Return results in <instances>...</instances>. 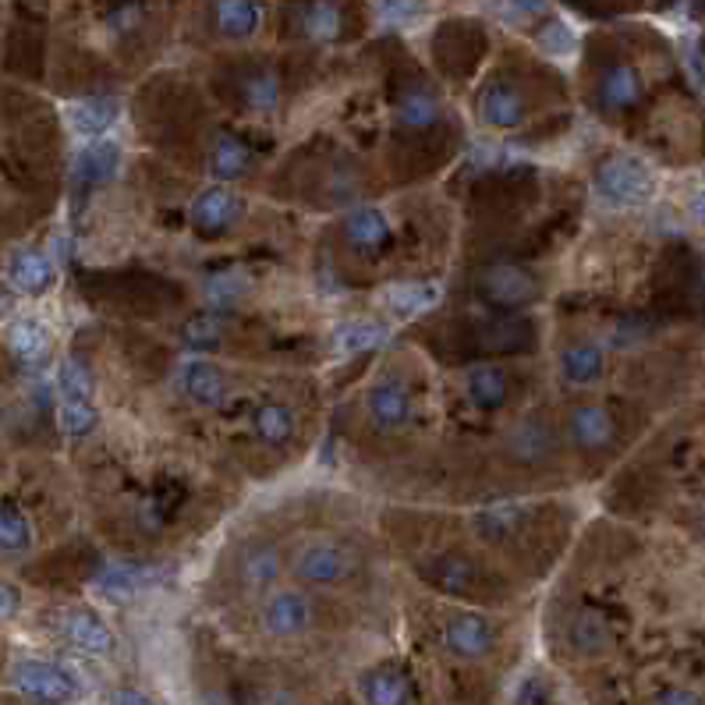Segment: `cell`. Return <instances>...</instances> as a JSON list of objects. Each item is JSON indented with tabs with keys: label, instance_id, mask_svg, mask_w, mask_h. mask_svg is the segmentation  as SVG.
<instances>
[{
	"label": "cell",
	"instance_id": "cell-1",
	"mask_svg": "<svg viewBox=\"0 0 705 705\" xmlns=\"http://www.w3.org/2000/svg\"><path fill=\"white\" fill-rule=\"evenodd\" d=\"M476 295L493 312H517L543 298V280L522 263H490L476 274Z\"/></svg>",
	"mask_w": 705,
	"mask_h": 705
},
{
	"label": "cell",
	"instance_id": "cell-2",
	"mask_svg": "<svg viewBox=\"0 0 705 705\" xmlns=\"http://www.w3.org/2000/svg\"><path fill=\"white\" fill-rule=\"evenodd\" d=\"M355 567H359L355 553L333 540H309L295 553V578L301 585H316V589L348 581L355 575Z\"/></svg>",
	"mask_w": 705,
	"mask_h": 705
},
{
	"label": "cell",
	"instance_id": "cell-3",
	"mask_svg": "<svg viewBox=\"0 0 705 705\" xmlns=\"http://www.w3.org/2000/svg\"><path fill=\"white\" fill-rule=\"evenodd\" d=\"M11 684L40 705H68L78 698V681L64 666L46 660H19L11 666Z\"/></svg>",
	"mask_w": 705,
	"mask_h": 705
},
{
	"label": "cell",
	"instance_id": "cell-4",
	"mask_svg": "<svg viewBox=\"0 0 705 705\" xmlns=\"http://www.w3.org/2000/svg\"><path fill=\"white\" fill-rule=\"evenodd\" d=\"M596 192L610 206H642L652 195V171L634 157H610L596 171Z\"/></svg>",
	"mask_w": 705,
	"mask_h": 705
},
{
	"label": "cell",
	"instance_id": "cell-5",
	"mask_svg": "<svg viewBox=\"0 0 705 705\" xmlns=\"http://www.w3.org/2000/svg\"><path fill=\"white\" fill-rule=\"evenodd\" d=\"M553 450H557V429L546 415H522L517 423L503 432V455H508L514 464H543L553 458Z\"/></svg>",
	"mask_w": 705,
	"mask_h": 705
},
{
	"label": "cell",
	"instance_id": "cell-6",
	"mask_svg": "<svg viewBox=\"0 0 705 705\" xmlns=\"http://www.w3.org/2000/svg\"><path fill=\"white\" fill-rule=\"evenodd\" d=\"M312 599L298 589H270L259 607V624L274 638H295L312 628Z\"/></svg>",
	"mask_w": 705,
	"mask_h": 705
},
{
	"label": "cell",
	"instance_id": "cell-7",
	"mask_svg": "<svg viewBox=\"0 0 705 705\" xmlns=\"http://www.w3.org/2000/svg\"><path fill=\"white\" fill-rule=\"evenodd\" d=\"M365 418L376 432H400L412 423V394L405 387V380L387 376L368 387L365 394Z\"/></svg>",
	"mask_w": 705,
	"mask_h": 705
},
{
	"label": "cell",
	"instance_id": "cell-8",
	"mask_svg": "<svg viewBox=\"0 0 705 705\" xmlns=\"http://www.w3.org/2000/svg\"><path fill=\"white\" fill-rule=\"evenodd\" d=\"M280 570H284V557L277 543L270 540H248L238 557H234V581H238V589L245 592H270L280 581Z\"/></svg>",
	"mask_w": 705,
	"mask_h": 705
},
{
	"label": "cell",
	"instance_id": "cell-9",
	"mask_svg": "<svg viewBox=\"0 0 705 705\" xmlns=\"http://www.w3.org/2000/svg\"><path fill=\"white\" fill-rule=\"evenodd\" d=\"M245 216V199L238 192L224 189V184H213V189L199 192L195 203L189 210V221L199 234L216 238V234H227L234 224Z\"/></svg>",
	"mask_w": 705,
	"mask_h": 705
},
{
	"label": "cell",
	"instance_id": "cell-10",
	"mask_svg": "<svg viewBox=\"0 0 705 705\" xmlns=\"http://www.w3.org/2000/svg\"><path fill=\"white\" fill-rule=\"evenodd\" d=\"M567 440L585 455H599L617 444V418L602 405H575L567 412Z\"/></svg>",
	"mask_w": 705,
	"mask_h": 705
},
{
	"label": "cell",
	"instance_id": "cell-11",
	"mask_svg": "<svg viewBox=\"0 0 705 705\" xmlns=\"http://www.w3.org/2000/svg\"><path fill=\"white\" fill-rule=\"evenodd\" d=\"M479 117H482V125H490L496 131H511L517 125H525L528 99H525L522 86H514L508 78H493L479 96Z\"/></svg>",
	"mask_w": 705,
	"mask_h": 705
},
{
	"label": "cell",
	"instance_id": "cell-12",
	"mask_svg": "<svg viewBox=\"0 0 705 705\" xmlns=\"http://www.w3.org/2000/svg\"><path fill=\"white\" fill-rule=\"evenodd\" d=\"M444 645L458 660H482L496 649V628L482 613H458L447 620Z\"/></svg>",
	"mask_w": 705,
	"mask_h": 705
},
{
	"label": "cell",
	"instance_id": "cell-13",
	"mask_svg": "<svg viewBox=\"0 0 705 705\" xmlns=\"http://www.w3.org/2000/svg\"><path fill=\"white\" fill-rule=\"evenodd\" d=\"M423 578L447 596H472L482 585V567L464 553H436L423 564Z\"/></svg>",
	"mask_w": 705,
	"mask_h": 705
},
{
	"label": "cell",
	"instance_id": "cell-14",
	"mask_svg": "<svg viewBox=\"0 0 705 705\" xmlns=\"http://www.w3.org/2000/svg\"><path fill=\"white\" fill-rule=\"evenodd\" d=\"M61 631L75 649L89 652V656H110L114 652V631L104 624V617H96L93 610H82V607L64 610Z\"/></svg>",
	"mask_w": 705,
	"mask_h": 705
},
{
	"label": "cell",
	"instance_id": "cell-15",
	"mask_svg": "<svg viewBox=\"0 0 705 705\" xmlns=\"http://www.w3.org/2000/svg\"><path fill=\"white\" fill-rule=\"evenodd\" d=\"M181 391L199 408H221L227 400V376L213 362L192 359L181 365Z\"/></svg>",
	"mask_w": 705,
	"mask_h": 705
},
{
	"label": "cell",
	"instance_id": "cell-16",
	"mask_svg": "<svg viewBox=\"0 0 705 705\" xmlns=\"http://www.w3.org/2000/svg\"><path fill=\"white\" fill-rule=\"evenodd\" d=\"M344 242L362 252V256H373L383 245L391 242V216L380 206H359L344 216Z\"/></svg>",
	"mask_w": 705,
	"mask_h": 705
},
{
	"label": "cell",
	"instance_id": "cell-17",
	"mask_svg": "<svg viewBox=\"0 0 705 705\" xmlns=\"http://www.w3.org/2000/svg\"><path fill=\"white\" fill-rule=\"evenodd\" d=\"M464 397L468 405L479 412H500L511 397V380L500 365H490V362L472 365L464 376Z\"/></svg>",
	"mask_w": 705,
	"mask_h": 705
},
{
	"label": "cell",
	"instance_id": "cell-18",
	"mask_svg": "<svg viewBox=\"0 0 705 705\" xmlns=\"http://www.w3.org/2000/svg\"><path fill=\"white\" fill-rule=\"evenodd\" d=\"M528 517H532V511L525 508V503L503 500V503H490V508L476 511L472 514V525H476V532L482 535V540L503 543V540H514V535H522Z\"/></svg>",
	"mask_w": 705,
	"mask_h": 705
},
{
	"label": "cell",
	"instance_id": "cell-19",
	"mask_svg": "<svg viewBox=\"0 0 705 705\" xmlns=\"http://www.w3.org/2000/svg\"><path fill=\"white\" fill-rule=\"evenodd\" d=\"M8 280L22 295H43L54 284V263L40 248H19L8 259Z\"/></svg>",
	"mask_w": 705,
	"mask_h": 705
},
{
	"label": "cell",
	"instance_id": "cell-20",
	"mask_svg": "<svg viewBox=\"0 0 705 705\" xmlns=\"http://www.w3.org/2000/svg\"><path fill=\"white\" fill-rule=\"evenodd\" d=\"M607 373V355L592 341H575L560 348V376L570 387H592Z\"/></svg>",
	"mask_w": 705,
	"mask_h": 705
},
{
	"label": "cell",
	"instance_id": "cell-21",
	"mask_svg": "<svg viewBox=\"0 0 705 705\" xmlns=\"http://www.w3.org/2000/svg\"><path fill=\"white\" fill-rule=\"evenodd\" d=\"M440 121V99L426 86H408L394 104V128L397 131H426Z\"/></svg>",
	"mask_w": 705,
	"mask_h": 705
},
{
	"label": "cell",
	"instance_id": "cell-22",
	"mask_svg": "<svg viewBox=\"0 0 705 705\" xmlns=\"http://www.w3.org/2000/svg\"><path fill=\"white\" fill-rule=\"evenodd\" d=\"M206 167L216 181H238L252 167V149L238 136H231V131H216L206 153Z\"/></svg>",
	"mask_w": 705,
	"mask_h": 705
},
{
	"label": "cell",
	"instance_id": "cell-23",
	"mask_svg": "<svg viewBox=\"0 0 705 705\" xmlns=\"http://www.w3.org/2000/svg\"><path fill=\"white\" fill-rule=\"evenodd\" d=\"M596 96L607 110H617V114L631 110L638 99H642V78H638L631 64H610V68L599 75Z\"/></svg>",
	"mask_w": 705,
	"mask_h": 705
},
{
	"label": "cell",
	"instance_id": "cell-24",
	"mask_svg": "<svg viewBox=\"0 0 705 705\" xmlns=\"http://www.w3.org/2000/svg\"><path fill=\"white\" fill-rule=\"evenodd\" d=\"M117 99L114 96H89V99H75V104L68 107V125L75 136L82 139H99L104 131L117 121Z\"/></svg>",
	"mask_w": 705,
	"mask_h": 705
},
{
	"label": "cell",
	"instance_id": "cell-25",
	"mask_svg": "<svg viewBox=\"0 0 705 705\" xmlns=\"http://www.w3.org/2000/svg\"><path fill=\"white\" fill-rule=\"evenodd\" d=\"M383 338H387V327H383L380 319H344V323L330 333V348H333V355L351 359V355H365V351L380 348Z\"/></svg>",
	"mask_w": 705,
	"mask_h": 705
},
{
	"label": "cell",
	"instance_id": "cell-26",
	"mask_svg": "<svg viewBox=\"0 0 705 705\" xmlns=\"http://www.w3.org/2000/svg\"><path fill=\"white\" fill-rule=\"evenodd\" d=\"M365 705H412V684L397 666H373L359 681Z\"/></svg>",
	"mask_w": 705,
	"mask_h": 705
},
{
	"label": "cell",
	"instance_id": "cell-27",
	"mask_svg": "<svg viewBox=\"0 0 705 705\" xmlns=\"http://www.w3.org/2000/svg\"><path fill=\"white\" fill-rule=\"evenodd\" d=\"M532 344V327L517 323V319H493L476 330V348L482 355H514Z\"/></svg>",
	"mask_w": 705,
	"mask_h": 705
},
{
	"label": "cell",
	"instance_id": "cell-28",
	"mask_svg": "<svg viewBox=\"0 0 705 705\" xmlns=\"http://www.w3.org/2000/svg\"><path fill=\"white\" fill-rule=\"evenodd\" d=\"M153 581H157V570L153 567H142V564H107L96 575V589L121 602V599H131L136 592L149 589Z\"/></svg>",
	"mask_w": 705,
	"mask_h": 705
},
{
	"label": "cell",
	"instance_id": "cell-29",
	"mask_svg": "<svg viewBox=\"0 0 705 705\" xmlns=\"http://www.w3.org/2000/svg\"><path fill=\"white\" fill-rule=\"evenodd\" d=\"M252 432L266 447H288L295 436V408L284 405V400H263V405L252 408Z\"/></svg>",
	"mask_w": 705,
	"mask_h": 705
},
{
	"label": "cell",
	"instance_id": "cell-30",
	"mask_svg": "<svg viewBox=\"0 0 705 705\" xmlns=\"http://www.w3.org/2000/svg\"><path fill=\"white\" fill-rule=\"evenodd\" d=\"M117 171H121V149H117L114 142H93L86 146L82 153L75 157V181L78 184H107L117 178Z\"/></svg>",
	"mask_w": 705,
	"mask_h": 705
},
{
	"label": "cell",
	"instance_id": "cell-31",
	"mask_svg": "<svg viewBox=\"0 0 705 705\" xmlns=\"http://www.w3.org/2000/svg\"><path fill=\"white\" fill-rule=\"evenodd\" d=\"M8 348L22 365H40L50 355V333L40 319L19 316V319H11V327H8Z\"/></svg>",
	"mask_w": 705,
	"mask_h": 705
},
{
	"label": "cell",
	"instance_id": "cell-32",
	"mask_svg": "<svg viewBox=\"0 0 705 705\" xmlns=\"http://www.w3.org/2000/svg\"><path fill=\"white\" fill-rule=\"evenodd\" d=\"M213 19H216V32L227 40H248L252 32L259 29L263 11L256 0H216L213 4Z\"/></svg>",
	"mask_w": 705,
	"mask_h": 705
},
{
	"label": "cell",
	"instance_id": "cell-33",
	"mask_svg": "<svg viewBox=\"0 0 705 705\" xmlns=\"http://www.w3.org/2000/svg\"><path fill=\"white\" fill-rule=\"evenodd\" d=\"M298 29L306 32V40L312 43H333L344 29L341 8L330 4V0H312V4L298 11Z\"/></svg>",
	"mask_w": 705,
	"mask_h": 705
},
{
	"label": "cell",
	"instance_id": "cell-34",
	"mask_svg": "<svg viewBox=\"0 0 705 705\" xmlns=\"http://www.w3.org/2000/svg\"><path fill=\"white\" fill-rule=\"evenodd\" d=\"M32 546V525L25 511L14 500H0V553L4 557H19Z\"/></svg>",
	"mask_w": 705,
	"mask_h": 705
},
{
	"label": "cell",
	"instance_id": "cell-35",
	"mask_svg": "<svg viewBox=\"0 0 705 705\" xmlns=\"http://www.w3.org/2000/svg\"><path fill=\"white\" fill-rule=\"evenodd\" d=\"M242 99L248 110L274 114L280 107V82L274 72H248L242 78Z\"/></svg>",
	"mask_w": 705,
	"mask_h": 705
},
{
	"label": "cell",
	"instance_id": "cell-36",
	"mask_svg": "<svg viewBox=\"0 0 705 705\" xmlns=\"http://www.w3.org/2000/svg\"><path fill=\"white\" fill-rule=\"evenodd\" d=\"M181 341L189 351H213L224 341V319L213 312H195L184 319L181 327Z\"/></svg>",
	"mask_w": 705,
	"mask_h": 705
},
{
	"label": "cell",
	"instance_id": "cell-37",
	"mask_svg": "<svg viewBox=\"0 0 705 705\" xmlns=\"http://www.w3.org/2000/svg\"><path fill=\"white\" fill-rule=\"evenodd\" d=\"M570 645H575L578 652H602L610 645V628H607V620H602L599 613L592 610H581L575 620H570Z\"/></svg>",
	"mask_w": 705,
	"mask_h": 705
},
{
	"label": "cell",
	"instance_id": "cell-38",
	"mask_svg": "<svg viewBox=\"0 0 705 705\" xmlns=\"http://www.w3.org/2000/svg\"><path fill=\"white\" fill-rule=\"evenodd\" d=\"M57 418L68 436H89L96 429V408L89 405V397H61Z\"/></svg>",
	"mask_w": 705,
	"mask_h": 705
},
{
	"label": "cell",
	"instance_id": "cell-39",
	"mask_svg": "<svg viewBox=\"0 0 705 705\" xmlns=\"http://www.w3.org/2000/svg\"><path fill=\"white\" fill-rule=\"evenodd\" d=\"M387 301H391L394 312L415 316V312H423V309L432 306L436 288H432V284H394V288L387 291Z\"/></svg>",
	"mask_w": 705,
	"mask_h": 705
},
{
	"label": "cell",
	"instance_id": "cell-40",
	"mask_svg": "<svg viewBox=\"0 0 705 705\" xmlns=\"http://www.w3.org/2000/svg\"><path fill=\"white\" fill-rule=\"evenodd\" d=\"M57 387H61V397H89V376H86V368H82L75 359L61 362Z\"/></svg>",
	"mask_w": 705,
	"mask_h": 705
},
{
	"label": "cell",
	"instance_id": "cell-41",
	"mask_svg": "<svg viewBox=\"0 0 705 705\" xmlns=\"http://www.w3.org/2000/svg\"><path fill=\"white\" fill-rule=\"evenodd\" d=\"M423 14V4L418 0H380V19L391 25H408Z\"/></svg>",
	"mask_w": 705,
	"mask_h": 705
},
{
	"label": "cell",
	"instance_id": "cell-42",
	"mask_svg": "<svg viewBox=\"0 0 705 705\" xmlns=\"http://www.w3.org/2000/svg\"><path fill=\"white\" fill-rule=\"evenodd\" d=\"M540 46L546 54H570V50H575V36H570V29L564 22H549L540 32Z\"/></svg>",
	"mask_w": 705,
	"mask_h": 705
},
{
	"label": "cell",
	"instance_id": "cell-43",
	"mask_svg": "<svg viewBox=\"0 0 705 705\" xmlns=\"http://www.w3.org/2000/svg\"><path fill=\"white\" fill-rule=\"evenodd\" d=\"M142 22V8L139 4H121V8H114L107 14V25L114 32H128V29H136Z\"/></svg>",
	"mask_w": 705,
	"mask_h": 705
},
{
	"label": "cell",
	"instance_id": "cell-44",
	"mask_svg": "<svg viewBox=\"0 0 705 705\" xmlns=\"http://www.w3.org/2000/svg\"><path fill=\"white\" fill-rule=\"evenodd\" d=\"M19 607H22L19 589L8 585V581H0V620H11L14 613H19Z\"/></svg>",
	"mask_w": 705,
	"mask_h": 705
},
{
	"label": "cell",
	"instance_id": "cell-45",
	"mask_svg": "<svg viewBox=\"0 0 705 705\" xmlns=\"http://www.w3.org/2000/svg\"><path fill=\"white\" fill-rule=\"evenodd\" d=\"M110 705H153L142 692H131V687H117L110 695Z\"/></svg>",
	"mask_w": 705,
	"mask_h": 705
},
{
	"label": "cell",
	"instance_id": "cell-46",
	"mask_svg": "<svg viewBox=\"0 0 705 705\" xmlns=\"http://www.w3.org/2000/svg\"><path fill=\"white\" fill-rule=\"evenodd\" d=\"M660 705H702L692 692H681V687H670L660 695Z\"/></svg>",
	"mask_w": 705,
	"mask_h": 705
},
{
	"label": "cell",
	"instance_id": "cell-47",
	"mask_svg": "<svg viewBox=\"0 0 705 705\" xmlns=\"http://www.w3.org/2000/svg\"><path fill=\"white\" fill-rule=\"evenodd\" d=\"M687 68H692V78L705 89V61H702L698 50H687Z\"/></svg>",
	"mask_w": 705,
	"mask_h": 705
},
{
	"label": "cell",
	"instance_id": "cell-48",
	"mask_svg": "<svg viewBox=\"0 0 705 705\" xmlns=\"http://www.w3.org/2000/svg\"><path fill=\"white\" fill-rule=\"evenodd\" d=\"M511 8H517L522 14H540V11H546V0H508Z\"/></svg>",
	"mask_w": 705,
	"mask_h": 705
},
{
	"label": "cell",
	"instance_id": "cell-49",
	"mask_svg": "<svg viewBox=\"0 0 705 705\" xmlns=\"http://www.w3.org/2000/svg\"><path fill=\"white\" fill-rule=\"evenodd\" d=\"M692 210H695V216L705 224V192H698L695 199H692Z\"/></svg>",
	"mask_w": 705,
	"mask_h": 705
},
{
	"label": "cell",
	"instance_id": "cell-50",
	"mask_svg": "<svg viewBox=\"0 0 705 705\" xmlns=\"http://www.w3.org/2000/svg\"><path fill=\"white\" fill-rule=\"evenodd\" d=\"M8 306H11V301H8V295H4V291H0V316H4V312H8Z\"/></svg>",
	"mask_w": 705,
	"mask_h": 705
}]
</instances>
